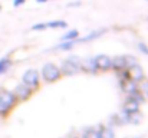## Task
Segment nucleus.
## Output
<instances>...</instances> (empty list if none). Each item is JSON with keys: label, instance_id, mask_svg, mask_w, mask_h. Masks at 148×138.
Wrapping results in <instances>:
<instances>
[{"label": "nucleus", "instance_id": "obj_1", "mask_svg": "<svg viewBox=\"0 0 148 138\" xmlns=\"http://www.w3.org/2000/svg\"><path fill=\"white\" fill-rule=\"evenodd\" d=\"M81 65H82V59L78 55H72L60 63L59 69H60L62 76H72V75H76L82 71Z\"/></svg>", "mask_w": 148, "mask_h": 138}, {"label": "nucleus", "instance_id": "obj_2", "mask_svg": "<svg viewBox=\"0 0 148 138\" xmlns=\"http://www.w3.org/2000/svg\"><path fill=\"white\" fill-rule=\"evenodd\" d=\"M17 104V99L13 91H7L4 88H0V115L6 117Z\"/></svg>", "mask_w": 148, "mask_h": 138}, {"label": "nucleus", "instance_id": "obj_3", "mask_svg": "<svg viewBox=\"0 0 148 138\" xmlns=\"http://www.w3.org/2000/svg\"><path fill=\"white\" fill-rule=\"evenodd\" d=\"M42 78L45 82L48 84H52V82H56L62 78V73H60V69L58 65L52 63V62H48L42 66Z\"/></svg>", "mask_w": 148, "mask_h": 138}, {"label": "nucleus", "instance_id": "obj_4", "mask_svg": "<svg viewBox=\"0 0 148 138\" xmlns=\"http://www.w3.org/2000/svg\"><path fill=\"white\" fill-rule=\"evenodd\" d=\"M22 82L25 85L30 87L33 91H36L40 87V75H39V72L36 69H27L23 73V76H22Z\"/></svg>", "mask_w": 148, "mask_h": 138}, {"label": "nucleus", "instance_id": "obj_5", "mask_svg": "<svg viewBox=\"0 0 148 138\" xmlns=\"http://www.w3.org/2000/svg\"><path fill=\"white\" fill-rule=\"evenodd\" d=\"M33 89L30 88V87H27V85H25L23 82L22 84H19L16 88H14V96H16V99H17V102H23V101H27L32 95H33Z\"/></svg>", "mask_w": 148, "mask_h": 138}, {"label": "nucleus", "instance_id": "obj_6", "mask_svg": "<svg viewBox=\"0 0 148 138\" xmlns=\"http://www.w3.org/2000/svg\"><path fill=\"white\" fill-rule=\"evenodd\" d=\"M95 63L98 72H108L112 71V58L108 55H97L95 56Z\"/></svg>", "mask_w": 148, "mask_h": 138}, {"label": "nucleus", "instance_id": "obj_7", "mask_svg": "<svg viewBox=\"0 0 148 138\" xmlns=\"http://www.w3.org/2000/svg\"><path fill=\"white\" fill-rule=\"evenodd\" d=\"M106 32H108V29H97V30H94V32L85 35L84 38H78V39H76V43H88V42H94V41H97L98 38L103 36Z\"/></svg>", "mask_w": 148, "mask_h": 138}, {"label": "nucleus", "instance_id": "obj_8", "mask_svg": "<svg viewBox=\"0 0 148 138\" xmlns=\"http://www.w3.org/2000/svg\"><path fill=\"white\" fill-rule=\"evenodd\" d=\"M130 71V78L134 79L135 82H143L145 79V72H144V68L140 65V63H135L132 68L128 69Z\"/></svg>", "mask_w": 148, "mask_h": 138}, {"label": "nucleus", "instance_id": "obj_9", "mask_svg": "<svg viewBox=\"0 0 148 138\" xmlns=\"http://www.w3.org/2000/svg\"><path fill=\"white\" fill-rule=\"evenodd\" d=\"M122 111L125 112V114H135V112H140V104L132 98V96H128L127 98V101H125V104H124V106H122Z\"/></svg>", "mask_w": 148, "mask_h": 138}, {"label": "nucleus", "instance_id": "obj_10", "mask_svg": "<svg viewBox=\"0 0 148 138\" xmlns=\"http://www.w3.org/2000/svg\"><path fill=\"white\" fill-rule=\"evenodd\" d=\"M119 85H121V89L125 92L127 95H131V93H134L135 91L140 89V82H135L131 78L127 79V81H124V82H119Z\"/></svg>", "mask_w": 148, "mask_h": 138}, {"label": "nucleus", "instance_id": "obj_11", "mask_svg": "<svg viewBox=\"0 0 148 138\" xmlns=\"http://www.w3.org/2000/svg\"><path fill=\"white\" fill-rule=\"evenodd\" d=\"M81 69L84 72H88V73H98L95 58H86V59H84L82 60V65H81Z\"/></svg>", "mask_w": 148, "mask_h": 138}, {"label": "nucleus", "instance_id": "obj_12", "mask_svg": "<svg viewBox=\"0 0 148 138\" xmlns=\"http://www.w3.org/2000/svg\"><path fill=\"white\" fill-rule=\"evenodd\" d=\"M122 69H128L124 55H118V56L112 58V71L119 72V71H122Z\"/></svg>", "mask_w": 148, "mask_h": 138}, {"label": "nucleus", "instance_id": "obj_13", "mask_svg": "<svg viewBox=\"0 0 148 138\" xmlns=\"http://www.w3.org/2000/svg\"><path fill=\"white\" fill-rule=\"evenodd\" d=\"M12 65H13V60H12L10 56H4V58H1V59H0V75L6 73V72L12 68Z\"/></svg>", "mask_w": 148, "mask_h": 138}, {"label": "nucleus", "instance_id": "obj_14", "mask_svg": "<svg viewBox=\"0 0 148 138\" xmlns=\"http://www.w3.org/2000/svg\"><path fill=\"white\" fill-rule=\"evenodd\" d=\"M79 38V32L76 29H72V30H68L62 38H60V42H66V41H75Z\"/></svg>", "mask_w": 148, "mask_h": 138}, {"label": "nucleus", "instance_id": "obj_15", "mask_svg": "<svg viewBox=\"0 0 148 138\" xmlns=\"http://www.w3.org/2000/svg\"><path fill=\"white\" fill-rule=\"evenodd\" d=\"M76 45V39L75 41H66V42H60V45L55 46L53 50H71L73 46Z\"/></svg>", "mask_w": 148, "mask_h": 138}, {"label": "nucleus", "instance_id": "obj_16", "mask_svg": "<svg viewBox=\"0 0 148 138\" xmlns=\"http://www.w3.org/2000/svg\"><path fill=\"white\" fill-rule=\"evenodd\" d=\"M101 130H102V125L99 127L98 130L89 128V130H86V131L84 133L82 138H101Z\"/></svg>", "mask_w": 148, "mask_h": 138}, {"label": "nucleus", "instance_id": "obj_17", "mask_svg": "<svg viewBox=\"0 0 148 138\" xmlns=\"http://www.w3.org/2000/svg\"><path fill=\"white\" fill-rule=\"evenodd\" d=\"M48 29H66L68 23L65 20H52L49 23H46Z\"/></svg>", "mask_w": 148, "mask_h": 138}, {"label": "nucleus", "instance_id": "obj_18", "mask_svg": "<svg viewBox=\"0 0 148 138\" xmlns=\"http://www.w3.org/2000/svg\"><path fill=\"white\" fill-rule=\"evenodd\" d=\"M101 138H115V131L111 127H102L101 130Z\"/></svg>", "mask_w": 148, "mask_h": 138}, {"label": "nucleus", "instance_id": "obj_19", "mask_svg": "<svg viewBox=\"0 0 148 138\" xmlns=\"http://www.w3.org/2000/svg\"><path fill=\"white\" fill-rule=\"evenodd\" d=\"M124 58H125V62H127V68H128V69L132 68L135 63H138V59H137L134 55H124Z\"/></svg>", "mask_w": 148, "mask_h": 138}, {"label": "nucleus", "instance_id": "obj_20", "mask_svg": "<svg viewBox=\"0 0 148 138\" xmlns=\"http://www.w3.org/2000/svg\"><path fill=\"white\" fill-rule=\"evenodd\" d=\"M46 29H48L46 23H36V25H33V26L30 27V30H33V32H39V30H46Z\"/></svg>", "mask_w": 148, "mask_h": 138}, {"label": "nucleus", "instance_id": "obj_21", "mask_svg": "<svg viewBox=\"0 0 148 138\" xmlns=\"http://www.w3.org/2000/svg\"><path fill=\"white\" fill-rule=\"evenodd\" d=\"M137 47L140 49V52H141V53L148 55V45L147 43H144V42H138V43H137Z\"/></svg>", "mask_w": 148, "mask_h": 138}, {"label": "nucleus", "instance_id": "obj_22", "mask_svg": "<svg viewBox=\"0 0 148 138\" xmlns=\"http://www.w3.org/2000/svg\"><path fill=\"white\" fill-rule=\"evenodd\" d=\"M25 1H26V0H14V1H13V6H14V7H19V6L25 4Z\"/></svg>", "mask_w": 148, "mask_h": 138}, {"label": "nucleus", "instance_id": "obj_23", "mask_svg": "<svg viewBox=\"0 0 148 138\" xmlns=\"http://www.w3.org/2000/svg\"><path fill=\"white\" fill-rule=\"evenodd\" d=\"M76 6L79 7L81 6V1H72L71 4H68V7H76Z\"/></svg>", "mask_w": 148, "mask_h": 138}, {"label": "nucleus", "instance_id": "obj_24", "mask_svg": "<svg viewBox=\"0 0 148 138\" xmlns=\"http://www.w3.org/2000/svg\"><path fill=\"white\" fill-rule=\"evenodd\" d=\"M36 1H38V3H48L49 0H36Z\"/></svg>", "mask_w": 148, "mask_h": 138}, {"label": "nucleus", "instance_id": "obj_25", "mask_svg": "<svg viewBox=\"0 0 148 138\" xmlns=\"http://www.w3.org/2000/svg\"><path fill=\"white\" fill-rule=\"evenodd\" d=\"M145 93H147V99H148V89H147V91H145Z\"/></svg>", "mask_w": 148, "mask_h": 138}, {"label": "nucleus", "instance_id": "obj_26", "mask_svg": "<svg viewBox=\"0 0 148 138\" xmlns=\"http://www.w3.org/2000/svg\"><path fill=\"white\" fill-rule=\"evenodd\" d=\"M0 10H1V6H0Z\"/></svg>", "mask_w": 148, "mask_h": 138}, {"label": "nucleus", "instance_id": "obj_27", "mask_svg": "<svg viewBox=\"0 0 148 138\" xmlns=\"http://www.w3.org/2000/svg\"><path fill=\"white\" fill-rule=\"evenodd\" d=\"M73 138H78V137H73Z\"/></svg>", "mask_w": 148, "mask_h": 138}]
</instances>
